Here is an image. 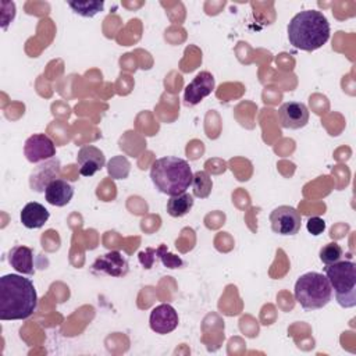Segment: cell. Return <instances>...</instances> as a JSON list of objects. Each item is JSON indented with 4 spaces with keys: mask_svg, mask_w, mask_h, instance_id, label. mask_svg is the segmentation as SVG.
Instances as JSON below:
<instances>
[{
    "mask_svg": "<svg viewBox=\"0 0 356 356\" xmlns=\"http://www.w3.org/2000/svg\"><path fill=\"white\" fill-rule=\"evenodd\" d=\"M38 307L33 282L19 274H6L0 278V320H25Z\"/></svg>",
    "mask_w": 356,
    "mask_h": 356,
    "instance_id": "1",
    "label": "cell"
},
{
    "mask_svg": "<svg viewBox=\"0 0 356 356\" xmlns=\"http://www.w3.org/2000/svg\"><path fill=\"white\" fill-rule=\"evenodd\" d=\"M288 39L299 50L314 51L330 39V22L321 11H300L288 24Z\"/></svg>",
    "mask_w": 356,
    "mask_h": 356,
    "instance_id": "2",
    "label": "cell"
},
{
    "mask_svg": "<svg viewBox=\"0 0 356 356\" xmlns=\"http://www.w3.org/2000/svg\"><path fill=\"white\" fill-rule=\"evenodd\" d=\"M150 178L159 192L175 196L184 193L192 185L193 174L186 160L175 156H165L157 159L152 164Z\"/></svg>",
    "mask_w": 356,
    "mask_h": 356,
    "instance_id": "3",
    "label": "cell"
},
{
    "mask_svg": "<svg viewBox=\"0 0 356 356\" xmlns=\"http://www.w3.org/2000/svg\"><path fill=\"white\" fill-rule=\"evenodd\" d=\"M293 295L305 310H317L328 305L332 298V288L324 274L309 271L298 278Z\"/></svg>",
    "mask_w": 356,
    "mask_h": 356,
    "instance_id": "4",
    "label": "cell"
},
{
    "mask_svg": "<svg viewBox=\"0 0 356 356\" xmlns=\"http://www.w3.org/2000/svg\"><path fill=\"white\" fill-rule=\"evenodd\" d=\"M325 277L335 292L339 306L350 309L356 306V264L350 260H339L324 268Z\"/></svg>",
    "mask_w": 356,
    "mask_h": 356,
    "instance_id": "5",
    "label": "cell"
},
{
    "mask_svg": "<svg viewBox=\"0 0 356 356\" xmlns=\"http://www.w3.org/2000/svg\"><path fill=\"white\" fill-rule=\"evenodd\" d=\"M273 232L278 235H295L300 229V213L292 206H278L270 214Z\"/></svg>",
    "mask_w": 356,
    "mask_h": 356,
    "instance_id": "6",
    "label": "cell"
},
{
    "mask_svg": "<svg viewBox=\"0 0 356 356\" xmlns=\"http://www.w3.org/2000/svg\"><path fill=\"white\" fill-rule=\"evenodd\" d=\"M24 154L29 163L39 164L56 156V146L47 135L33 134L25 140Z\"/></svg>",
    "mask_w": 356,
    "mask_h": 356,
    "instance_id": "7",
    "label": "cell"
},
{
    "mask_svg": "<svg viewBox=\"0 0 356 356\" xmlns=\"http://www.w3.org/2000/svg\"><path fill=\"white\" fill-rule=\"evenodd\" d=\"M60 177V160L57 157L39 163L29 174V188L38 193L46 191L47 185Z\"/></svg>",
    "mask_w": 356,
    "mask_h": 356,
    "instance_id": "8",
    "label": "cell"
},
{
    "mask_svg": "<svg viewBox=\"0 0 356 356\" xmlns=\"http://www.w3.org/2000/svg\"><path fill=\"white\" fill-rule=\"evenodd\" d=\"M92 271L110 277H124L129 271V263L121 252L111 250L95 260Z\"/></svg>",
    "mask_w": 356,
    "mask_h": 356,
    "instance_id": "9",
    "label": "cell"
},
{
    "mask_svg": "<svg viewBox=\"0 0 356 356\" xmlns=\"http://www.w3.org/2000/svg\"><path fill=\"white\" fill-rule=\"evenodd\" d=\"M214 76L209 71L199 72L185 88L184 100L186 106H196L214 90Z\"/></svg>",
    "mask_w": 356,
    "mask_h": 356,
    "instance_id": "10",
    "label": "cell"
},
{
    "mask_svg": "<svg viewBox=\"0 0 356 356\" xmlns=\"http://www.w3.org/2000/svg\"><path fill=\"white\" fill-rule=\"evenodd\" d=\"M278 120L282 128L300 129L309 122V108L300 102H286L278 108Z\"/></svg>",
    "mask_w": 356,
    "mask_h": 356,
    "instance_id": "11",
    "label": "cell"
},
{
    "mask_svg": "<svg viewBox=\"0 0 356 356\" xmlns=\"http://www.w3.org/2000/svg\"><path fill=\"white\" fill-rule=\"evenodd\" d=\"M178 321L179 318H178L177 310L168 303H161L156 306L150 312V317H149L150 328L156 334H161V335L172 332L178 327Z\"/></svg>",
    "mask_w": 356,
    "mask_h": 356,
    "instance_id": "12",
    "label": "cell"
},
{
    "mask_svg": "<svg viewBox=\"0 0 356 356\" xmlns=\"http://www.w3.org/2000/svg\"><path fill=\"white\" fill-rule=\"evenodd\" d=\"M76 163L82 177H92L104 167L106 157L99 147L86 145L79 149L76 154Z\"/></svg>",
    "mask_w": 356,
    "mask_h": 356,
    "instance_id": "13",
    "label": "cell"
},
{
    "mask_svg": "<svg viewBox=\"0 0 356 356\" xmlns=\"http://www.w3.org/2000/svg\"><path fill=\"white\" fill-rule=\"evenodd\" d=\"M8 263L19 274L33 275L36 271L33 263V250L28 246L18 245L11 248L8 252Z\"/></svg>",
    "mask_w": 356,
    "mask_h": 356,
    "instance_id": "14",
    "label": "cell"
},
{
    "mask_svg": "<svg viewBox=\"0 0 356 356\" xmlns=\"http://www.w3.org/2000/svg\"><path fill=\"white\" fill-rule=\"evenodd\" d=\"M74 196V188L70 182L57 178L50 182L44 191V197L47 203L56 207H63L71 202Z\"/></svg>",
    "mask_w": 356,
    "mask_h": 356,
    "instance_id": "15",
    "label": "cell"
},
{
    "mask_svg": "<svg viewBox=\"0 0 356 356\" xmlns=\"http://www.w3.org/2000/svg\"><path fill=\"white\" fill-rule=\"evenodd\" d=\"M49 210L43 204L38 202H29L22 207L19 218L25 228L33 229L43 227L44 222L49 220Z\"/></svg>",
    "mask_w": 356,
    "mask_h": 356,
    "instance_id": "16",
    "label": "cell"
},
{
    "mask_svg": "<svg viewBox=\"0 0 356 356\" xmlns=\"http://www.w3.org/2000/svg\"><path fill=\"white\" fill-rule=\"evenodd\" d=\"M192 206H193V195L184 192L181 195L171 196L167 200V213L171 217H182L191 211Z\"/></svg>",
    "mask_w": 356,
    "mask_h": 356,
    "instance_id": "17",
    "label": "cell"
},
{
    "mask_svg": "<svg viewBox=\"0 0 356 356\" xmlns=\"http://www.w3.org/2000/svg\"><path fill=\"white\" fill-rule=\"evenodd\" d=\"M192 188H193V196L200 197V199L209 197L211 193V188H213V181H211L209 172L207 171H196L193 174Z\"/></svg>",
    "mask_w": 356,
    "mask_h": 356,
    "instance_id": "18",
    "label": "cell"
},
{
    "mask_svg": "<svg viewBox=\"0 0 356 356\" xmlns=\"http://www.w3.org/2000/svg\"><path fill=\"white\" fill-rule=\"evenodd\" d=\"M68 6L72 8V11L82 17H93L97 13H100L104 7L103 0L96 1H68Z\"/></svg>",
    "mask_w": 356,
    "mask_h": 356,
    "instance_id": "19",
    "label": "cell"
},
{
    "mask_svg": "<svg viewBox=\"0 0 356 356\" xmlns=\"http://www.w3.org/2000/svg\"><path fill=\"white\" fill-rule=\"evenodd\" d=\"M342 254H343V250L337 242H330L320 249V260L325 266L339 261L342 259Z\"/></svg>",
    "mask_w": 356,
    "mask_h": 356,
    "instance_id": "20",
    "label": "cell"
},
{
    "mask_svg": "<svg viewBox=\"0 0 356 356\" xmlns=\"http://www.w3.org/2000/svg\"><path fill=\"white\" fill-rule=\"evenodd\" d=\"M154 254H156V259H160L161 263L168 268H178V267L184 266L182 259L170 253L164 243H161L157 249H154Z\"/></svg>",
    "mask_w": 356,
    "mask_h": 356,
    "instance_id": "21",
    "label": "cell"
},
{
    "mask_svg": "<svg viewBox=\"0 0 356 356\" xmlns=\"http://www.w3.org/2000/svg\"><path fill=\"white\" fill-rule=\"evenodd\" d=\"M306 228L313 236H318L325 231V221L320 217H310L306 222Z\"/></svg>",
    "mask_w": 356,
    "mask_h": 356,
    "instance_id": "22",
    "label": "cell"
}]
</instances>
